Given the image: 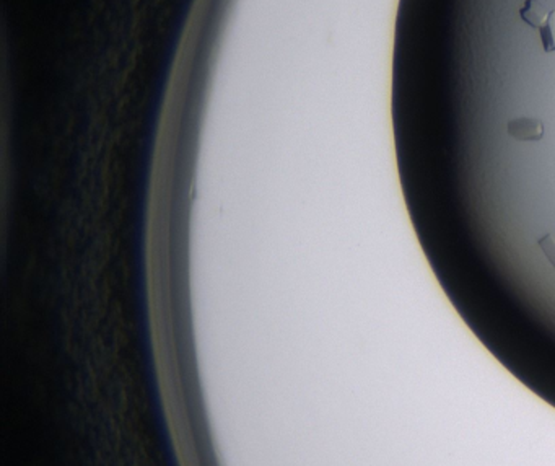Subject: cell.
<instances>
[{
	"instance_id": "3957f363",
	"label": "cell",
	"mask_w": 555,
	"mask_h": 466,
	"mask_svg": "<svg viewBox=\"0 0 555 466\" xmlns=\"http://www.w3.org/2000/svg\"><path fill=\"white\" fill-rule=\"evenodd\" d=\"M540 43L545 52H555V10L550 12L547 23L539 30Z\"/></svg>"
},
{
	"instance_id": "6da1fadb",
	"label": "cell",
	"mask_w": 555,
	"mask_h": 466,
	"mask_svg": "<svg viewBox=\"0 0 555 466\" xmlns=\"http://www.w3.org/2000/svg\"><path fill=\"white\" fill-rule=\"evenodd\" d=\"M508 134L516 140L521 142H537L544 137V122L536 118H523L511 119L506 126Z\"/></svg>"
},
{
	"instance_id": "7a4b0ae2",
	"label": "cell",
	"mask_w": 555,
	"mask_h": 466,
	"mask_svg": "<svg viewBox=\"0 0 555 466\" xmlns=\"http://www.w3.org/2000/svg\"><path fill=\"white\" fill-rule=\"evenodd\" d=\"M550 12L549 9L540 2V0H526L524 5L519 10V17L524 23H528L531 28L540 30L547 23Z\"/></svg>"
},
{
	"instance_id": "277c9868",
	"label": "cell",
	"mask_w": 555,
	"mask_h": 466,
	"mask_svg": "<svg viewBox=\"0 0 555 466\" xmlns=\"http://www.w3.org/2000/svg\"><path fill=\"white\" fill-rule=\"evenodd\" d=\"M539 246L542 253L545 255L547 261L550 263V266L555 269V238L550 235V233H545L542 238H539Z\"/></svg>"
}]
</instances>
